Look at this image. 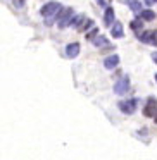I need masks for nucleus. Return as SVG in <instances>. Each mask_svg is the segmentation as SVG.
Returning <instances> with one entry per match:
<instances>
[{"instance_id":"obj_1","label":"nucleus","mask_w":157,"mask_h":160,"mask_svg":"<svg viewBox=\"0 0 157 160\" xmlns=\"http://www.w3.org/2000/svg\"><path fill=\"white\" fill-rule=\"evenodd\" d=\"M59 11H62V7H60L59 2H50V4L43 5V7H42V16L47 19V21H45L47 24H50V22H52V19L59 14Z\"/></svg>"},{"instance_id":"obj_2","label":"nucleus","mask_w":157,"mask_h":160,"mask_svg":"<svg viewBox=\"0 0 157 160\" xmlns=\"http://www.w3.org/2000/svg\"><path fill=\"white\" fill-rule=\"evenodd\" d=\"M74 18V11L71 7H67V9H64L62 12H60V16H59V28L60 29H64V28H67V26L71 24V19Z\"/></svg>"},{"instance_id":"obj_3","label":"nucleus","mask_w":157,"mask_h":160,"mask_svg":"<svg viewBox=\"0 0 157 160\" xmlns=\"http://www.w3.org/2000/svg\"><path fill=\"white\" fill-rule=\"evenodd\" d=\"M128 90H129V79L126 76L121 78V79L114 84V93L116 95H124V93H128Z\"/></svg>"},{"instance_id":"obj_4","label":"nucleus","mask_w":157,"mask_h":160,"mask_svg":"<svg viewBox=\"0 0 157 160\" xmlns=\"http://www.w3.org/2000/svg\"><path fill=\"white\" fill-rule=\"evenodd\" d=\"M136 105H138V100H136V98H131V100L121 102V103H119V108H121V112H124V114H133V112L136 110Z\"/></svg>"},{"instance_id":"obj_5","label":"nucleus","mask_w":157,"mask_h":160,"mask_svg":"<svg viewBox=\"0 0 157 160\" xmlns=\"http://www.w3.org/2000/svg\"><path fill=\"white\" fill-rule=\"evenodd\" d=\"M155 112H157V102H155V98H149V102H147V107H145V110H143V114H145L147 117H152Z\"/></svg>"},{"instance_id":"obj_6","label":"nucleus","mask_w":157,"mask_h":160,"mask_svg":"<svg viewBox=\"0 0 157 160\" xmlns=\"http://www.w3.org/2000/svg\"><path fill=\"white\" fill-rule=\"evenodd\" d=\"M138 38H140V42H143V43H150V45H157L155 33H152V31L142 33V35H138Z\"/></svg>"},{"instance_id":"obj_7","label":"nucleus","mask_w":157,"mask_h":160,"mask_svg":"<svg viewBox=\"0 0 157 160\" xmlns=\"http://www.w3.org/2000/svg\"><path fill=\"white\" fill-rule=\"evenodd\" d=\"M78 53H80V43H69V45L66 47V55L69 57V59L78 57Z\"/></svg>"},{"instance_id":"obj_8","label":"nucleus","mask_w":157,"mask_h":160,"mask_svg":"<svg viewBox=\"0 0 157 160\" xmlns=\"http://www.w3.org/2000/svg\"><path fill=\"white\" fill-rule=\"evenodd\" d=\"M118 64H119V55H109L107 59L104 60V66H105V69H114V67H118Z\"/></svg>"},{"instance_id":"obj_9","label":"nucleus","mask_w":157,"mask_h":160,"mask_svg":"<svg viewBox=\"0 0 157 160\" xmlns=\"http://www.w3.org/2000/svg\"><path fill=\"white\" fill-rule=\"evenodd\" d=\"M111 35L114 36V38H123V35H124V29H123V24H121V22H114V24H112Z\"/></svg>"},{"instance_id":"obj_10","label":"nucleus","mask_w":157,"mask_h":160,"mask_svg":"<svg viewBox=\"0 0 157 160\" xmlns=\"http://www.w3.org/2000/svg\"><path fill=\"white\" fill-rule=\"evenodd\" d=\"M104 22H105V26H112V24H114V9H112V7H107V9H105Z\"/></svg>"},{"instance_id":"obj_11","label":"nucleus","mask_w":157,"mask_h":160,"mask_svg":"<svg viewBox=\"0 0 157 160\" xmlns=\"http://www.w3.org/2000/svg\"><path fill=\"white\" fill-rule=\"evenodd\" d=\"M92 43H93L95 47H98V48H100V47H107L109 45L107 38H105V36H102V35H97L93 40H92Z\"/></svg>"},{"instance_id":"obj_12","label":"nucleus","mask_w":157,"mask_h":160,"mask_svg":"<svg viewBox=\"0 0 157 160\" xmlns=\"http://www.w3.org/2000/svg\"><path fill=\"white\" fill-rule=\"evenodd\" d=\"M140 18H142L143 21H154V19H155V12L149 11V9H147V11H140Z\"/></svg>"},{"instance_id":"obj_13","label":"nucleus","mask_w":157,"mask_h":160,"mask_svg":"<svg viewBox=\"0 0 157 160\" xmlns=\"http://www.w3.org/2000/svg\"><path fill=\"white\" fill-rule=\"evenodd\" d=\"M140 28H142V21H140V19H136V21H133V22H131V29L138 31Z\"/></svg>"},{"instance_id":"obj_14","label":"nucleus","mask_w":157,"mask_h":160,"mask_svg":"<svg viewBox=\"0 0 157 160\" xmlns=\"http://www.w3.org/2000/svg\"><path fill=\"white\" fill-rule=\"evenodd\" d=\"M129 5H131V9H133L135 12H140V11H142V9H140V4H136V2H129Z\"/></svg>"},{"instance_id":"obj_15","label":"nucleus","mask_w":157,"mask_h":160,"mask_svg":"<svg viewBox=\"0 0 157 160\" xmlns=\"http://www.w3.org/2000/svg\"><path fill=\"white\" fill-rule=\"evenodd\" d=\"M155 2H157V0H145V4H147V5H154Z\"/></svg>"},{"instance_id":"obj_16","label":"nucleus","mask_w":157,"mask_h":160,"mask_svg":"<svg viewBox=\"0 0 157 160\" xmlns=\"http://www.w3.org/2000/svg\"><path fill=\"white\" fill-rule=\"evenodd\" d=\"M152 59H154V62L157 64V52H154V53H152Z\"/></svg>"},{"instance_id":"obj_17","label":"nucleus","mask_w":157,"mask_h":160,"mask_svg":"<svg viewBox=\"0 0 157 160\" xmlns=\"http://www.w3.org/2000/svg\"><path fill=\"white\" fill-rule=\"evenodd\" d=\"M97 2H98V4L102 5V7H104V5H105V2H104V0H97Z\"/></svg>"},{"instance_id":"obj_18","label":"nucleus","mask_w":157,"mask_h":160,"mask_svg":"<svg viewBox=\"0 0 157 160\" xmlns=\"http://www.w3.org/2000/svg\"><path fill=\"white\" fill-rule=\"evenodd\" d=\"M154 117H155V122H157V112H155V114H154Z\"/></svg>"},{"instance_id":"obj_19","label":"nucleus","mask_w":157,"mask_h":160,"mask_svg":"<svg viewBox=\"0 0 157 160\" xmlns=\"http://www.w3.org/2000/svg\"><path fill=\"white\" fill-rule=\"evenodd\" d=\"M155 81H157V74H155Z\"/></svg>"}]
</instances>
